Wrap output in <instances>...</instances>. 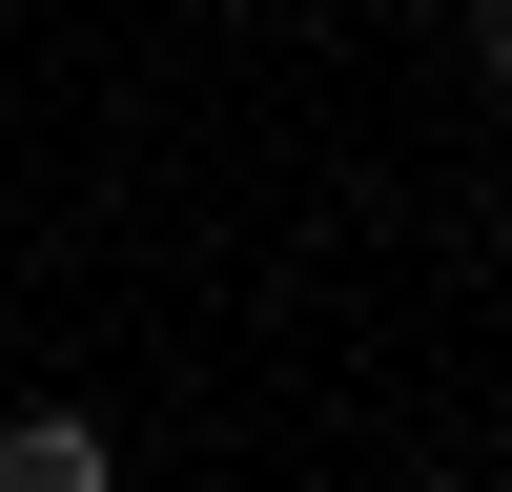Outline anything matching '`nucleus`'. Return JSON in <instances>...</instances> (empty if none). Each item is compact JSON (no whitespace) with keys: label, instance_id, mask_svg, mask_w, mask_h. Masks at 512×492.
<instances>
[{"label":"nucleus","instance_id":"1","mask_svg":"<svg viewBox=\"0 0 512 492\" xmlns=\"http://www.w3.org/2000/svg\"><path fill=\"white\" fill-rule=\"evenodd\" d=\"M0 492H123L103 410H0Z\"/></svg>","mask_w":512,"mask_h":492}]
</instances>
